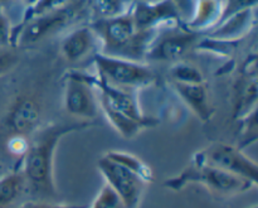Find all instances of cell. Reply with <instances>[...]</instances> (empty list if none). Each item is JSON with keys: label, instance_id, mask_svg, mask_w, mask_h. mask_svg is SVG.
I'll return each mask as SVG.
<instances>
[{"label": "cell", "instance_id": "cell-1", "mask_svg": "<svg viewBox=\"0 0 258 208\" xmlns=\"http://www.w3.org/2000/svg\"><path fill=\"white\" fill-rule=\"evenodd\" d=\"M92 124L90 121L50 124L43 129H37L30 139L27 153L22 158L23 174L27 188L35 197L45 201L57 196L53 174L55 149L60 139L75 131L85 130Z\"/></svg>", "mask_w": 258, "mask_h": 208}, {"label": "cell", "instance_id": "cell-2", "mask_svg": "<svg viewBox=\"0 0 258 208\" xmlns=\"http://www.w3.org/2000/svg\"><path fill=\"white\" fill-rule=\"evenodd\" d=\"M90 25L98 39V52L136 62H145L149 45L158 32L138 29L130 9L117 17L95 19Z\"/></svg>", "mask_w": 258, "mask_h": 208}, {"label": "cell", "instance_id": "cell-3", "mask_svg": "<svg viewBox=\"0 0 258 208\" xmlns=\"http://www.w3.org/2000/svg\"><path fill=\"white\" fill-rule=\"evenodd\" d=\"M188 184H201L208 191L221 196L244 193L256 186L247 179L206 163L197 153L194 154L190 166L186 167L179 176L165 181L164 186L173 191H180Z\"/></svg>", "mask_w": 258, "mask_h": 208}, {"label": "cell", "instance_id": "cell-4", "mask_svg": "<svg viewBox=\"0 0 258 208\" xmlns=\"http://www.w3.org/2000/svg\"><path fill=\"white\" fill-rule=\"evenodd\" d=\"M96 77L111 87L125 91L141 90L155 83L156 75L145 62L110 57L97 52L92 57Z\"/></svg>", "mask_w": 258, "mask_h": 208}, {"label": "cell", "instance_id": "cell-5", "mask_svg": "<svg viewBox=\"0 0 258 208\" xmlns=\"http://www.w3.org/2000/svg\"><path fill=\"white\" fill-rule=\"evenodd\" d=\"M201 33L193 32L184 25L171 24L156 32L146 52V61L178 62L183 61L198 45Z\"/></svg>", "mask_w": 258, "mask_h": 208}, {"label": "cell", "instance_id": "cell-6", "mask_svg": "<svg viewBox=\"0 0 258 208\" xmlns=\"http://www.w3.org/2000/svg\"><path fill=\"white\" fill-rule=\"evenodd\" d=\"M80 8V4L71 0L63 7L30 15L18 34V44L29 47L55 34L63 28L68 27L76 19Z\"/></svg>", "mask_w": 258, "mask_h": 208}, {"label": "cell", "instance_id": "cell-7", "mask_svg": "<svg viewBox=\"0 0 258 208\" xmlns=\"http://www.w3.org/2000/svg\"><path fill=\"white\" fill-rule=\"evenodd\" d=\"M97 168L106 183L121 197L126 208H138L143 199L146 183L136 172L103 155L98 159Z\"/></svg>", "mask_w": 258, "mask_h": 208}, {"label": "cell", "instance_id": "cell-8", "mask_svg": "<svg viewBox=\"0 0 258 208\" xmlns=\"http://www.w3.org/2000/svg\"><path fill=\"white\" fill-rule=\"evenodd\" d=\"M64 109L71 116L81 121L92 123L98 116L100 105L92 77L71 73L64 83Z\"/></svg>", "mask_w": 258, "mask_h": 208}, {"label": "cell", "instance_id": "cell-9", "mask_svg": "<svg viewBox=\"0 0 258 208\" xmlns=\"http://www.w3.org/2000/svg\"><path fill=\"white\" fill-rule=\"evenodd\" d=\"M197 154L206 163L247 179L257 186V163L238 146L218 141V143L211 144L204 150L198 151Z\"/></svg>", "mask_w": 258, "mask_h": 208}, {"label": "cell", "instance_id": "cell-10", "mask_svg": "<svg viewBox=\"0 0 258 208\" xmlns=\"http://www.w3.org/2000/svg\"><path fill=\"white\" fill-rule=\"evenodd\" d=\"M130 13L136 28L140 30H159L161 27L179 24L181 19L173 0L134 3Z\"/></svg>", "mask_w": 258, "mask_h": 208}, {"label": "cell", "instance_id": "cell-11", "mask_svg": "<svg viewBox=\"0 0 258 208\" xmlns=\"http://www.w3.org/2000/svg\"><path fill=\"white\" fill-rule=\"evenodd\" d=\"M100 48L98 39L91 25H82L71 30L60 43V53L68 63H80L95 56Z\"/></svg>", "mask_w": 258, "mask_h": 208}, {"label": "cell", "instance_id": "cell-12", "mask_svg": "<svg viewBox=\"0 0 258 208\" xmlns=\"http://www.w3.org/2000/svg\"><path fill=\"white\" fill-rule=\"evenodd\" d=\"M40 106L30 96H22L13 103L7 116V125L12 134L30 136L37 131L40 121Z\"/></svg>", "mask_w": 258, "mask_h": 208}, {"label": "cell", "instance_id": "cell-13", "mask_svg": "<svg viewBox=\"0 0 258 208\" xmlns=\"http://www.w3.org/2000/svg\"><path fill=\"white\" fill-rule=\"evenodd\" d=\"M256 8L246 9L236 13L226 19L221 20L211 32L208 33L209 38L226 42H237L241 40L244 35L248 34L253 28L256 22Z\"/></svg>", "mask_w": 258, "mask_h": 208}, {"label": "cell", "instance_id": "cell-14", "mask_svg": "<svg viewBox=\"0 0 258 208\" xmlns=\"http://www.w3.org/2000/svg\"><path fill=\"white\" fill-rule=\"evenodd\" d=\"M174 90L176 91L179 97L183 102L190 109L191 113L202 121L208 123L213 118L214 110L209 101L208 91H207L206 83H198V85H189V83H178L171 82Z\"/></svg>", "mask_w": 258, "mask_h": 208}, {"label": "cell", "instance_id": "cell-15", "mask_svg": "<svg viewBox=\"0 0 258 208\" xmlns=\"http://www.w3.org/2000/svg\"><path fill=\"white\" fill-rule=\"evenodd\" d=\"M223 8L224 0H194L193 12L185 27L197 33L213 29L221 22Z\"/></svg>", "mask_w": 258, "mask_h": 208}, {"label": "cell", "instance_id": "cell-16", "mask_svg": "<svg viewBox=\"0 0 258 208\" xmlns=\"http://www.w3.org/2000/svg\"><path fill=\"white\" fill-rule=\"evenodd\" d=\"M24 189H27V183L22 169L7 172L0 177V208H7L17 202Z\"/></svg>", "mask_w": 258, "mask_h": 208}, {"label": "cell", "instance_id": "cell-17", "mask_svg": "<svg viewBox=\"0 0 258 208\" xmlns=\"http://www.w3.org/2000/svg\"><path fill=\"white\" fill-rule=\"evenodd\" d=\"M169 77L171 82L189 83V85H198L206 83L202 71L197 66L186 62L185 60L178 61L171 65L169 70Z\"/></svg>", "mask_w": 258, "mask_h": 208}, {"label": "cell", "instance_id": "cell-18", "mask_svg": "<svg viewBox=\"0 0 258 208\" xmlns=\"http://www.w3.org/2000/svg\"><path fill=\"white\" fill-rule=\"evenodd\" d=\"M105 155H107L108 158L117 162V163L122 164V166L127 167L131 171L136 172L146 183H150V182L153 181V172H151V169L149 168L140 158H138V157L134 155V154L127 153V151L111 150L107 151Z\"/></svg>", "mask_w": 258, "mask_h": 208}, {"label": "cell", "instance_id": "cell-19", "mask_svg": "<svg viewBox=\"0 0 258 208\" xmlns=\"http://www.w3.org/2000/svg\"><path fill=\"white\" fill-rule=\"evenodd\" d=\"M126 0H92V9L96 19L113 18L127 12Z\"/></svg>", "mask_w": 258, "mask_h": 208}, {"label": "cell", "instance_id": "cell-20", "mask_svg": "<svg viewBox=\"0 0 258 208\" xmlns=\"http://www.w3.org/2000/svg\"><path fill=\"white\" fill-rule=\"evenodd\" d=\"M88 208H126V206L121 197L105 183Z\"/></svg>", "mask_w": 258, "mask_h": 208}, {"label": "cell", "instance_id": "cell-21", "mask_svg": "<svg viewBox=\"0 0 258 208\" xmlns=\"http://www.w3.org/2000/svg\"><path fill=\"white\" fill-rule=\"evenodd\" d=\"M257 3L258 0H224L223 14H222L221 20L226 19L236 13L242 12V10L253 9L257 7Z\"/></svg>", "mask_w": 258, "mask_h": 208}, {"label": "cell", "instance_id": "cell-22", "mask_svg": "<svg viewBox=\"0 0 258 208\" xmlns=\"http://www.w3.org/2000/svg\"><path fill=\"white\" fill-rule=\"evenodd\" d=\"M29 136L24 135H18V134H12V136L8 140V150L12 154L18 157H24V154L27 153L28 146H29Z\"/></svg>", "mask_w": 258, "mask_h": 208}, {"label": "cell", "instance_id": "cell-23", "mask_svg": "<svg viewBox=\"0 0 258 208\" xmlns=\"http://www.w3.org/2000/svg\"><path fill=\"white\" fill-rule=\"evenodd\" d=\"M18 63V56L10 47H0V76L7 75Z\"/></svg>", "mask_w": 258, "mask_h": 208}, {"label": "cell", "instance_id": "cell-24", "mask_svg": "<svg viewBox=\"0 0 258 208\" xmlns=\"http://www.w3.org/2000/svg\"><path fill=\"white\" fill-rule=\"evenodd\" d=\"M14 39V32L12 30L10 20L0 12V47H10Z\"/></svg>", "mask_w": 258, "mask_h": 208}, {"label": "cell", "instance_id": "cell-25", "mask_svg": "<svg viewBox=\"0 0 258 208\" xmlns=\"http://www.w3.org/2000/svg\"><path fill=\"white\" fill-rule=\"evenodd\" d=\"M17 208H87V207L75 206V204H57V203H52V202H47V201H43V199H39V201L24 202V203H22Z\"/></svg>", "mask_w": 258, "mask_h": 208}, {"label": "cell", "instance_id": "cell-26", "mask_svg": "<svg viewBox=\"0 0 258 208\" xmlns=\"http://www.w3.org/2000/svg\"><path fill=\"white\" fill-rule=\"evenodd\" d=\"M10 0H0V8H2V10H3V8L5 7V5H8V3H9Z\"/></svg>", "mask_w": 258, "mask_h": 208}, {"label": "cell", "instance_id": "cell-27", "mask_svg": "<svg viewBox=\"0 0 258 208\" xmlns=\"http://www.w3.org/2000/svg\"><path fill=\"white\" fill-rule=\"evenodd\" d=\"M7 172H8V171H7V169H5V168H4V167H3V166H2V164H0V177H2V176H4V174H5V173H7Z\"/></svg>", "mask_w": 258, "mask_h": 208}, {"label": "cell", "instance_id": "cell-28", "mask_svg": "<svg viewBox=\"0 0 258 208\" xmlns=\"http://www.w3.org/2000/svg\"><path fill=\"white\" fill-rule=\"evenodd\" d=\"M127 2V0H126ZM128 2H134V3H139V2H154V0H128Z\"/></svg>", "mask_w": 258, "mask_h": 208}, {"label": "cell", "instance_id": "cell-29", "mask_svg": "<svg viewBox=\"0 0 258 208\" xmlns=\"http://www.w3.org/2000/svg\"><path fill=\"white\" fill-rule=\"evenodd\" d=\"M0 12H3V10H2V8H0Z\"/></svg>", "mask_w": 258, "mask_h": 208}]
</instances>
